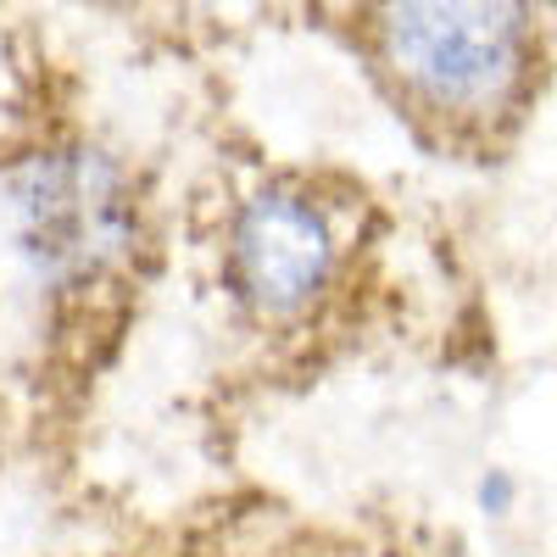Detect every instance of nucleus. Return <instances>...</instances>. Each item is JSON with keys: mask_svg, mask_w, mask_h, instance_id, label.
Here are the masks:
<instances>
[{"mask_svg": "<svg viewBox=\"0 0 557 557\" xmlns=\"http://www.w3.org/2000/svg\"><path fill=\"white\" fill-rule=\"evenodd\" d=\"M385 51L441 112H502L530 73L535 28L524 7H391Z\"/></svg>", "mask_w": 557, "mask_h": 557, "instance_id": "obj_1", "label": "nucleus"}, {"mask_svg": "<svg viewBox=\"0 0 557 557\" xmlns=\"http://www.w3.org/2000/svg\"><path fill=\"white\" fill-rule=\"evenodd\" d=\"M12 240L45 278H84L123 257L134 201L101 151H45L7 178Z\"/></svg>", "mask_w": 557, "mask_h": 557, "instance_id": "obj_2", "label": "nucleus"}, {"mask_svg": "<svg viewBox=\"0 0 557 557\" xmlns=\"http://www.w3.org/2000/svg\"><path fill=\"white\" fill-rule=\"evenodd\" d=\"M330 262H335L330 223L307 201L278 196V190L246 201L235 223V278L262 312L307 307L323 290V278H330Z\"/></svg>", "mask_w": 557, "mask_h": 557, "instance_id": "obj_3", "label": "nucleus"}, {"mask_svg": "<svg viewBox=\"0 0 557 557\" xmlns=\"http://www.w3.org/2000/svg\"><path fill=\"white\" fill-rule=\"evenodd\" d=\"M480 502H485V507H507V480H502V474L485 480V485H480Z\"/></svg>", "mask_w": 557, "mask_h": 557, "instance_id": "obj_4", "label": "nucleus"}]
</instances>
